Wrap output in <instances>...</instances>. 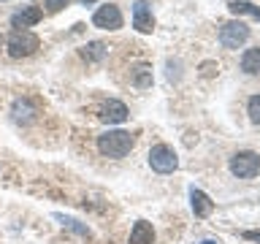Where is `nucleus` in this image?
Instances as JSON below:
<instances>
[{
    "label": "nucleus",
    "instance_id": "nucleus-14",
    "mask_svg": "<svg viewBox=\"0 0 260 244\" xmlns=\"http://www.w3.org/2000/svg\"><path fill=\"white\" fill-rule=\"evenodd\" d=\"M241 71L247 73H260V46H252L241 54Z\"/></svg>",
    "mask_w": 260,
    "mask_h": 244
},
{
    "label": "nucleus",
    "instance_id": "nucleus-2",
    "mask_svg": "<svg viewBox=\"0 0 260 244\" xmlns=\"http://www.w3.org/2000/svg\"><path fill=\"white\" fill-rule=\"evenodd\" d=\"M6 46H8V54L19 60V57H30V54L38 52L41 38L32 30H14L11 36H8V41H6Z\"/></svg>",
    "mask_w": 260,
    "mask_h": 244
},
{
    "label": "nucleus",
    "instance_id": "nucleus-10",
    "mask_svg": "<svg viewBox=\"0 0 260 244\" xmlns=\"http://www.w3.org/2000/svg\"><path fill=\"white\" fill-rule=\"evenodd\" d=\"M130 244H154V228L146 220H138L130 231Z\"/></svg>",
    "mask_w": 260,
    "mask_h": 244
},
{
    "label": "nucleus",
    "instance_id": "nucleus-3",
    "mask_svg": "<svg viewBox=\"0 0 260 244\" xmlns=\"http://www.w3.org/2000/svg\"><path fill=\"white\" fill-rule=\"evenodd\" d=\"M149 166L157 171V174H171V171H176L179 158H176L174 146H168V144H154L152 149H149Z\"/></svg>",
    "mask_w": 260,
    "mask_h": 244
},
{
    "label": "nucleus",
    "instance_id": "nucleus-21",
    "mask_svg": "<svg viewBox=\"0 0 260 244\" xmlns=\"http://www.w3.org/2000/svg\"><path fill=\"white\" fill-rule=\"evenodd\" d=\"M0 41H3V38H0Z\"/></svg>",
    "mask_w": 260,
    "mask_h": 244
},
{
    "label": "nucleus",
    "instance_id": "nucleus-15",
    "mask_svg": "<svg viewBox=\"0 0 260 244\" xmlns=\"http://www.w3.org/2000/svg\"><path fill=\"white\" fill-rule=\"evenodd\" d=\"M81 54H84L89 63H98V60H103V57L109 54V46H106V44H98V41H95V44H87L84 49H81Z\"/></svg>",
    "mask_w": 260,
    "mask_h": 244
},
{
    "label": "nucleus",
    "instance_id": "nucleus-17",
    "mask_svg": "<svg viewBox=\"0 0 260 244\" xmlns=\"http://www.w3.org/2000/svg\"><path fill=\"white\" fill-rule=\"evenodd\" d=\"M68 3H71V0H46V11L49 14H57V11H62Z\"/></svg>",
    "mask_w": 260,
    "mask_h": 244
},
{
    "label": "nucleus",
    "instance_id": "nucleus-19",
    "mask_svg": "<svg viewBox=\"0 0 260 244\" xmlns=\"http://www.w3.org/2000/svg\"><path fill=\"white\" fill-rule=\"evenodd\" d=\"M201 244H217V241H211V239H206V241H201Z\"/></svg>",
    "mask_w": 260,
    "mask_h": 244
},
{
    "label": "nucleus",
    "instance_id": "nucleus-13",
    "mask_svg": "<svg viewBox=\"0 0 260 244\" xmlns=\"http://www.w3.org/2000/svg\"><path fill=\"white\" fill-rule=\"evenodd\" d=\"M228 8H231V14H236V16H255V19L260 22V6H255V3L233 0V3H228Z\"/></svg>",
    "mask_w": 260,
    "mask_h": 244
},
{
    "label": "nucleus",
    "instance_id": "nucleus-6",
    "mask_svg": "<svg viewBox=\"0 0 260 244\" xmlns=\"http://www.w3.org/2000/svg\"><path fill=\"white\" fill-rule=\"evenodd\" d=\"M92 24H95V27H101V30H119L122 27V11H119V6H114V3L101 6L92 14Z\"/></svg>",
    "mask_w": 260,
    "mask_h": 244
},
{
    "label": "nucleus",
    "instance_id": "nucleus-12",
    "mask_svg": "<svg viewBox=\"0 0 260 244\" xmlns=\"http://www.w3.org/2000/svg\"><path fill=\"white\" fill-rule=\"evenodd\" d=\"M130 81H133L138 89L152 87V68H149V65H144V63L133 65V68H130Z\"/></svg>",
    "mask_w": 260,
    "mask_h": 244
},
{
    "label": "nucleus",
    "instance_id": "nucleus-11",
    "mask_svg": "<svg viewBox=\"0 0 260 244\" xmlns=\"http://www.w3.org/2000/svg\"><path fill=\"white\" fill-rule=\"evenodd\" d=\"M190 201H192V211H195V217H209L211 215V209H214V203H211V198L203 190H190Z\"/></svg>",
    "mask_w": 260,
    "mask_h": 244
},
{
    "label": "nucleus",
    "instance_id": "nucleus-8",
    "mask_svg": "<svg viewBox=\"0 0 260 244\" xmlns=\"http://www.w3.org/2000/svg\"><path fill=\"white\" fill-rule=\"evenodd\" d=\"M133 27L138 33H152L154 30V16H152V8L146 0H136L133 3Z\"/></svg>",
    "mask_w": 260,
    "mask_h": 244
},
{
    "label": "nucleus",
    "instance_id": "nucleus-18",
    "mask_svg": "<svg viewBox=\"0 0 260 244\" xmlns=\"http://www.w3.org/2000/svg\"><path fill=\"white\" fill-rule=\"evenodd\" d=\"M241 236H244V239H249V241H260V231H244Z\"/></svg>",
    "mask_w": 260,
    "mask_h": 244
},
{
    "label": "nucleus",
    "instance_id": "nucleus-9",
    "mask_svg": "<svg viewBox=\"0 0 260 244\" xmlns=\"http://www.w3.org/2000/svg\"><path fill=\"white\" fill-rule=\"evenodd\" d=\"M41 16H44V11H41V8L24 6L22 11H16V14L11 16V24H14V30H27V27H32V24L41 22Z\"/></svg>",
    "mask_w": 260,
    "mask_h": 244
},
{
    "label": "nucleus",
    "instance_id": "nucleus-20",
    "mask_svg": "<svg viewBox=\"0 0 260 244\" xmlns=\"http://www.w3.org/2000/svg\"><path fill=\"white\" fill-rule=\"evenodd\" d=\"M81 3H87V6H89V3H95V0H81Z\"/></svg>",
    "mask_w": 260,
    "mask_h": 244
},
{
    "label": "nucleus",
    "instance_id": "nucleus-4",
    "mask_svg": "<svg viewBox=\"0 0 260 244\" xmlns=\"http://www.w3.org/2000/svg\"><path fill=\"white\" fill-rule=\"evenodd\" d=\"M231 171L239 179H252L260 174V155L257 152H236L231 158Z\"/></svg>",
    "mask_w": 260,
    "mask_h": 244
},
{
    "label": "nucleus",
    "instance_id": "nucleus-7",
    "mask_svg": "<svg viewBox=\"0 0 260 244\" xmlns=\"http://www.w3.org/2000/svg\"><path fill=\"white\" fill-rule=\"evenodd\" d=\"M98 119L106 122V125H119V122L127 119V106L122 101H106L98 109Z\"/></svg>",
    "mask_w": 260,
    "mask_h": 244
},
{
    "label": "nucleus",
    "instance_id": "nucleus-1",
    "mask_svg": "<svg viewBox=\"0 0 260 244\" xmlns=\"http://www.w3.org/2000/svg\"><path fill=\"white\" fill-rule=\"evenodd\" d=\"M136 136L127 133V130H106V133L98 136V149H101L103 158H125V155L133 149Z\"/></svg>",
    "mask_w": 260,
    "mask_h": 244
},
{
    "label": "nucleus",
    "instance_id": "nucleus-5",
    "mask_svg": "<svg viewBox=\"0 0 260 244\" xmlns=\"http://www.w3.org/2000/svg\"><path fill=\"white\" fill-rule=\"evenodd\" d=\"M247 38H249V27L239 19L225 22L222 27H219V44H222L225 49H239Z\"/></svg>",
    "mask_w": 260,
    "mask_h": 244
},
{
    "label": "nucleus",
    "instance_id": "nucleus-16",
    "mask_svg": "<svg viewBox=\"0 0 260 244\" xmlns=\"http://www.w3.org/2000/svg\"><path fill=\"white\" fill-rule=\"evenodd\" d=\"M247 111H249V119L255 122V125H260V95H252V98H249Z\"/></svg>",
    "mask_w": 260,
    "mask_h": 244
}]
</instances>
